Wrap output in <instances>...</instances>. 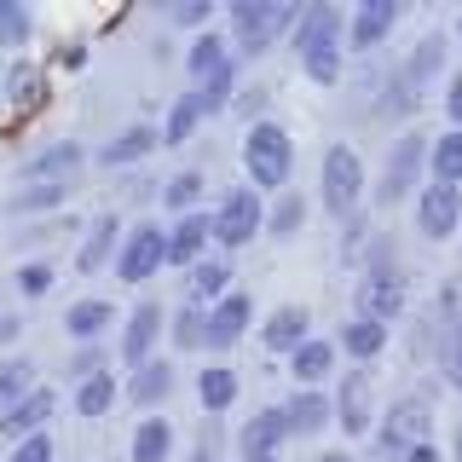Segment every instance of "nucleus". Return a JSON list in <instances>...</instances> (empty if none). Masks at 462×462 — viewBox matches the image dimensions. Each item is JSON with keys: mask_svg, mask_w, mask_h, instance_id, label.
Returning <instances> with one entry per match:
<instances>
[{"mask_svg": "<svg viewBox=\"0 0 462 462\" xmlns=\"http://www.w3.org/2000/svg\"><path fill=\"white\" fill-rule=\"evenodd\" d=\"M18 289H23V295H47V289H52V266H23Z\"/></svg>", "mask_w": 462, "mask_h": 462, "instance_id": "44", "label": "nucleus"}, {"mask_svg": "<svg viewBox=\"0 0 462 462\" xmlns=\"http://www.w3.org/2000/svg\"><path fill=\"white\" fill-rule=\"evenodd\" d=\"M283 416H289V433H324V422L336 416V404L318 393V387H307V393H295L283 404Z\"/></svg>", "mask_w": 462, "mask_h": 462, "instance_id": "19", "label": "nucleus"}, {"mask_svg": "<svg viewBox=\"0 0 462 462\" xmlns=\"http://www.w3.org/2000/svg\"><path fill=\"white\" fill-rule=\"evenodd\" d=\"M162 266H168V231L162 226L127 231L122 254H116V278H122V283H144V278H156Z\"/></svg>", "mask_w": 462, "mask_h": 462, "instance_id": "3", "label": "nucleus"}, {"mask_svg": "<svg viewBox=\"0 0 462 462\" xmlns=\"http://www.w3.org/2000/svg\"><path fill=\"white\" fill-rule=\"evenodd\" d=\"M156 329H162V307H151V300H139V312L127 318V336H122V358L127 365H151V341H156Z\"/></svg>", "mask_w": 462, "mask_h": 462, "instance_id": "14", "label": "nucleus"}, {"mask_svg": "<svg viewBox=\"0 0 462 462\" xmlns=\"http://www.w3.org/2000/svg\"><path fill=\"white\" fill-rule=\"evenodd\" d=\"M110 324V300H76V307L64 312V329L76 341H98V329Z\"/></svg>", "mask_w": 462, "mask_h": 462, "instance_id": "23", "label": "nucleus"}, {"mask_svg": "<svg viewBox=\"0 0 462 462\" xmlns=\"http://www.w3.org/2000/svg\"><path fill=\"white\" fill-rule=\"evenodd\" d=\"M341 346L353 358H375L387 346V324H375V318H353V324L341 329Z\"/></svg>", "mask_w": 462, "mask_h": 462, "instance_id": "24", "label": "nucleus"}, {"mask_svg": "<svg viewBox=\"0 0 462 462\" xmlns=\"http://www.w3.org/2000/svg\"><path fill=\"white\" fill-rule=\"evenodd\" d=\"M226 64H231V58H226V41H220V35H202L197 47H191V76H197V81L220 76Z\"/></svg>", "mask_w": 462, "mask_h": 462, "instance_id": "31", "label": "nucleus"}, {"mask_svg": "<svg viewBox=\"0 0 462 462\" xmlns=\"http://www.w3.org/2000/svg\"><path fill=\"white\" fill-rule=\"evenodd\" d=\"M428 162H433V180H439V185H457V191H462V127H451V134L433 139Z\"/></svg>", "mask_w": 462, "mask_h": 462, "instance_id": "20", "label": "nucleus"}, {"mask_svg": "<svg viewBox=\"0 0 462 462\" xmlns=\"http://www.w3.org/2000/svg\"><path fill=\"white\" fill-rule=\"evenodd\" d=\"M329 47H341V6H312V12H300V29H295V52L307 58V52H329Z\"/></svg>", "mask_w": 462, "mask_h": 462, "instance_id": "9", "label": "nucleus"}, {"mask_svg": "<svg viewBox=\"0 0 462 462\" xmlns=\"http://www.w3.org/2000/svg\"><path fill=\"white\" fill-rule=\"evenodd\" d=\"M110 243H116V220H110V214H105V220H98L93 231H87V243H81V254H76V260H81V272H93L98 260L110 254Z\"/></svg>", "mask_w": 462, "mask_h": 462, "instance_id": "34", "label": "nucleus"}, {"mask_svg": "<svg viewBox=\"0 0 462 462\" xmlns=\"http://www.w3.org/2000/svg\"><path fill=\"white\" fill-rule=\"evenodd\" d=\"M272 226H278V237H289V231L300 226V197H283L278 214H272Z\"/></svg>", "mask_w": 462, "mask_h": 462, "instance_id": "45", "label": "nucleus"}, {"mask_svg": "<svg viewBox=\"0 0 462 462\" xmlns=\"http://www.w3.org/2000/svg\"><path fill=\"white\" fill-rule=\"evenodd\" d=\"M23 35H29V12L18 6V0H0V41H6V47H18Z\"/></svg>", "mask_w": 462, "mask_h": 462, "instance_id": "38", "label": "nucleus"}, {"mask_svg": "<svg viewBox=\"0 0 462 462\" xmlns=\"http://www.w3.org/2000/svg\"><path fill=\"white\" fill-rule=\"evenodd\" d=\"M168 387H173V370L168 365H139L134 370V404H156V399H168Z\"/></svg>", "mask_w": 462, "mask_h": 462, "instance_id": "26", "label": "nucleus"}, {"mask_svg": "<svg viewBox=\"0 0 462 462\" xmlns=\"http://www.w3.org/2000/svg\"><path fill=\"white\" fill-rule=\"evenodd\" d=\"M445 110H451V122L462 127V76L451 81V93H445Z\"/></svg>", "mask_w": 462, "mask_h": 462, "instance_id": "47", "label": "nucleus"}, {"mask_svg": "<svg viewBox=\"0 0 462 462\" xmlns=\"http://www.w3.org/2000/svg\"><path fill=\"white\" fill-rule=\"evenodd\" d=\"M47 416H52V393H47V387H35L29 399H18L6 416H0V433H12V439H29V433H47Z\"/></svg>", "mask_w": 462, "mask_h": 462, "instance_id": "15", "label": "nucleus"}, {"mask_svg": "<svg viewBox=\"0 0 462 462\" xmlns=\"http://www.w3.org/2000/svg\"><path fill=\"white\" fill-rule=\"evenodd\" d=\"M289 370H295V382H324L329 370H336V341H324V336H312V341H300L295 353H289Z\"/></svg>", "mask_w": 462, "mask_h": 462, "instance_id": "18", "label": "nucleus"}, {"mask_svg": "<svg viewBox=\"0 0 462 462\" xmlns=\"http://www.w3.org/2000/svg\"><path fill=\"white\" fill-rule=\"evenodd\" d=\"M404 462H439V451H433V445H411V451H404Z\"/></svg>", "mask_w": 462, "mask_h": 462, "instance_id": "48", "label": "nucleus"}, {"mask_svg": "<svg viewBox=\"0 0 462 462\" xmlns=\"http://www.w3.org/2000/svg\"><path fill=\"white\" fill-rule=\"evenodd\" d=\"M393 23H399V6H393V0H365V6L353 12V23H346V47H358V52L382 47V35Z\"/></svg>", "mask_w": 462, "mask_h": 462, "instance_id": "10", "label": "nucleus"}, {"mask_svg": "<svg viewBox=\"0 0 462 462\" xmlns=\"http://www.w3.org/2000/svg\"><path fill=\"white\" fill-rule=\"evenodd\" d=\"M58 197H64V185H58V180H47V185H29V191H18V197H12V208H41V202H58Z\"/></svg>", "mask_w": 462, "mask_h": 462, "instance_id": "41", "label": "nucleus"}, {"mask_svg": "<svg viewBox=\"0 0 462 462\" xmlns=\"http://www.w3.org/2000/svg\"><path fill=\"white\" fill-rule=\"evenodd\" d=\"M445 64V41H422V47H416L411 52V64H404V81H411V93H416V87H422V81H433V69H439Z\"/></svg>", "mask_w": 462, "mask_h": 462, "instance_id": "30", "label": "nucleus"}, {"mask_svg": "<svg viewBox=\"0 0 462 462\" xmlns=\"http://www.w3.org/2000/svg\"><path fill=\"white\" fill-rule=\"evenodd\" d=\"M422 156H428L422 139H399L393 156H387V173H382V191H375V197H382V202H399V197L416 185V168H422Z\"/></svg>", "mask_w": 462, "mask_h": 462, "instance_id": "11", "label": "nucleus"}, {"mask_svg": "<svg viewBox=\"0 0 462 462\" xmlns=\"http://www.w3.org/2000/svg\"><path fill=\"white\" fill-rule=\"evenodd\" d=\"M249 318H254V307H249V295H226L220 307L208 312V346H231L249 329Z\"/></svg>", "mask_w": 462, "mask_h": 462, "instance_id": "17", "label": "nucleus"}, {"mask_svg": "<svg viewBox=\"0 0 462 462\" xmlns=\"http://www.w3.org/2000/svg\"><path fill=\"white\" fill-rule=\"evenodd\" d=\"M404 312V278L399 272H370L358 283V318H375V324H393Z\"/></svg>", "mask_w": 462, "mask_h": 462, "instance_id": "7", "label": "nucleus"}, {"mask_svg": "<svg viewBox=\"0 0 462 462\" xmlns=\"http://www.w3.org/2000/svg\"><path fill=\"white\" fill-rule=\"evenodd\" d=\"M439 365H445V382L462 387V324H451V336H445V353H439Z\"/></svg>", "mask_w": 462, "mask_h": 462, "instance_id": "40", "label": "nucleus"}, {"mask_svg": "<svg viewBox=\"0 0 462 462\" xmlns=\"http://www.w3.org/2000/svg\"><path fill=\"white\" fill-rule=\"evenodd\" d=\"M231 87H237V64H226L220 76H208V81H202V93H197L202 116H208V110H226V105H231Z\"/></svg>", "mask_w": 462, "mask_h": 462, "instance_id": "33", "label": "nucleus"}, {"mask_svg": "<svg viewBox=\"0 0 462 462\" xmlns=\"http://www.w3.org/2000/svg\"><path fill=\"white\" fill-rule=\"evenodd\" d=\"M457 462H462V428H457Z\"/></svg>", "mask_w": 462, "mask_h": 462, "instance_id": "52", "label": "nucleus"}, {"mask_svg": "<svg viewBox=\"0 0 462 462\" xmlns=\"http://www.w3.org/2000/svg\"><path fill=\"white\" fill-rule=\"evenodd\" d=\"M358 197H365V162H358L346 144L324 156V208L329 214H353Z\"/></svg>", "mask_w": 462, "mask_h": 462, "instance_id": "4", "label": "nucleus"}, {"mask_svg": "<svg viewBox=\"0 0 462 462\" xmlns=\"http://www.w3.org/2000/svg\"><path fill=\"white\" fill-rule=\"evenodd\" d=\"M173 23H208V0H185V6H173Z\"/></svg>", "mask_w": 462, "mask_h": 462, "instance_id": "46", "label": "nucleus"}, {"mask_svg": "<svg viewBox=\"0 0 462 462\" xmlns=\"http://www.w3.org/2000/svg\"><path fill=\"white\" fill-rule=\"evenodd\" d=\"M173 341L180 346H208V318H202L197 307H185L180 318H173Z\"/></svg>", "mask_w": 462, "mask_h": 462, "instance_id": "37", "label": "nucleus"}, {"mask_svg": "<svg viewBox=\"0 0 462 462\" xmlns=\"http://www.w3.org/2000/svg\"><path fill=\"white\" fill-rule=\"evenodd\" d=\"M110 399H116V382H110V375H93V382H81V393H76L81 416H105Z\"/></svg>", "mask_w": 462, "mask_h": 462, "instance_id": "36", "label": "nucleus"}, {"mask_svg": "<svg viewBox=\"0 0 462 462\" xmlns=\"http://www.w3.org/2000/svg\"><path fill=\"white\" fill-rule=\"evenodd\" d=\"M35 87H41V76L29 64H18L12 69V105H35Z\"/></svg>", "mask_w": 462, "mask_h": 462, "instance_id": "43", "label": "nucleus"}, {"mask_svg": "<svg viewBox=\"0 0 462 462\" xmlns=\"http://www.w3.org/2000/svg\"><path fill=\"white\" fill-rule=\"evenodd\" d=\"M191 462H214V457H208V445H202V451H191Z\"/></svg>", "mask_w": 462, "mask_h": 462, "instance_id": "50", "label": "nucleus"}, {"mask_svg": "<svg viewBox=\"0 0 462 462\" xmlns=\"http://www.w3.org/2000/svg\"><path fill=\"white\" fill-rule=\"evenodd\" d=\"M318 462H353V457H346V451H324V457H318Z\"/></svg>", "mask_w": 462, "mask_h": 462, "instance_id": "49", "label": "nucleus"}, {"mask_svg": "<svg viewBox=\"0 0 462 462\" xmlns=\"http://www.w3.org/2000/svg\"><path fill=\"white\" fill-rule=\"evenodd\" d=\"M243 168H249L254 185L283 191V185H289V168H295V139H289L278 122H254L249 139H243Z\"/></svg>", "mask_w": 462, "mask_h": 462, "instance_id": "1", "label": "nucleus"}, {"mask_svg": "<svg viewBox=\"0 0 462 462\" xmlns=\"http://www.w3.org/2000/svg\"><path fill=\"white\" fill-rule=\"evenodd\" d=\"M151 144H162V134H151V127H127V134H116L105 144V162H134V156H144Z\"/></svg>", "mask_w": 462, "mask_h": 462, "instance_id": "29", "label": "nucleus"}, {"mask_svg": "<svg viewBox=\"0 0 462 462\" xmlns=\"http://www.w3.org/2000/svg\"><path fill=\"white\" fill-rule=\"evenodd\" d=\"M168 451H173V428L162 416H144L134 428V462H168Z\"/></svg>", "mask_w": 462, "mask_h": 462, "instance_id": "21", "label": "nucleus"}, {"mask_svg": "<svg viewBox=\"0 0 462 462\" xmlns=\"http://www.w3.org/2000/svg\"><path fill=\"white\" fill-rule=\"evenodd\" d=\"M76 162H81V151H76V144H58V151H52V156H35V162H29V168H23V180H29V185H35V180H41V173H47V180H58V173H64V168H76Z\"/></svg>", "mask_w": 462, "mask_h": 462, "instance_id": "35", "label": "nucleus"}, {"mask_svg": "<svg viewBox=\"0 0 462 462\" xmlns=\"http://www.w3.org/2000/svg\"><path fill=\"white\" fill-rule=\"evenodd\" d=\"M375 439H382V451H399V457L411 451V445H428V399H399Z\"/></svg>", "mask_w": 462, "mask_h": 462, "instance_id": "6", "label": "nucleus"}, {"mask_svg": "<svg viewBox=\"0 0 462 462\" xmlns=\"http://www.w3.org/2000/svg\"><path fill=\"white\" fill-rule=\"evenodd\" d=\"M336 422H341L346 433H370V382H365V370H346V375H341Z\"/></svg>", "mask_w": 462, "mask_h": 462, "instance_id": "12", "label": "nucleus"}, {"mask_svg": "<svg viewBox=\"0 0 462 462\" xmlns=\"http://www.w3.org/2000/svg\"><path fill=\"white\" fill-rule=\"evenodd\" d=\"M416 220H422L428 237H451L462 226V191L457 185H428V191L416 197Z\"/></svg>", "mask_w": 462, "mask_h": 462, "instance_id": "8", "label": "nucleus"}, {"mask_svg": "<svg viewBox=\"0 0 462 462\" xmlns=\"http://www.w3.org/2000/svg\"><path fill=\"white\" fill-rule=\"evenodd\" d=\"M283 439H289V416L278 411V404L243 422V457H278Z\"/></svg>", "mask_w": 462, "mask_h": 462, "instance_id": "13", "label": "nucleus"}, {"mask_svg": "<svg viewBox=\"0 0 462 462\" xmlns=\"http://www.w3.org/2000/svg\"><path fill=\"white\" fill-rule=\"evenodd\" d=\"M197 197H202V173H173V180H168V202H173V208H191Z\"/></svg>", "mask_w": 462, "mask_h": 462, "instance_id": "39", "label": "nucleus"}, {"mask_svg": "<svg viewBox=\"0 0 462 462\" xmlns=\"http://www.w3.org/2000/svg\"><path fill=\"white\" fill-rule=\"evenodd\" d=\"M197 116H202V105H197V93H191V98H180V105L168 110L162 144H185V139H191V127H197Z\"/></svg>", "mask_w": 462, "mask_h": 462, "instance_id": "32", "label": "nucleus"}, {"mask_svg": "<svg viewBox=\"0 0 462 462\" xmlns=\"http://www.w3.org/2000/svg\"><path fill=\"white\" fill-rule=\"evenodd\" d=\"M226 283H231V266H226V260H197V266H191V295L197 300H214V295L226 300Z\"/></svg>", "mask_w": 462, "mask_h": 462, "instance_id": "27", "label": "nucleus"}, {"mask_svg": "<svg viewBox=\"0 0 462 462\" xmlns=\"http://www.w3.org/2000/svg\"><path fill=\"white\" fill-rule=\"evenodd\" d=\"M197 393H202L208 411H231V399H237V375H231V370H202Z\"/></svg>", "mask_w": 462, "mask_h": 462, "instance_id": "28", "label": "nucleus"}, {"mask_svg": "<svg viewBox=\"0 0 462 462\" xmlns=\"http://www.w3.org/2000/svg\"><path fill=\"white\" fill-rule=\"evenodd\" d=\"M12 462H52V433H29V439H18Z\"/></svg>", "mask_w": 462, "mask_h": 462, "instance_id": "42", "label": "nucleus"}, {"mask_svg": "<svg viewBox=\"0 0 462 462\" xmlns=\"http://www.w3.org/2000/svg\"><path fill=\"white\" fill-rule=\"evenodd\" d=\"M289 23H300V6H289V0H237L231 6V29H237L243 52H266Z\"/></svg>", "mask_w": 462, "mask_h": 462, "instance_id": "2", "label": "nucleus"}, {"mask_svg": "<svg viewBox=\"0 0 462 462\" xmlns=\"http://www.w3.org/2000/svg\"><path fill=\"white\" fill-rule=\"evenodd\" d=\"M214 237H220L226 249H243V243L260 237V197L249 191V185H237V191L220 202V214H214Z\"/></svg>", "mask_w": 462, "mask_h": 462, "instance_id": "5", "label": "nucleus"}, {"mask_svg": "<svg viewBox=\"0 0 462 462\" xmlns=\"http://www.w3.org/2000/svg\"><path fill=\"white\" fill-rule=\"evenodd\" d=\"M243 462H278V457H243Z\"/></svg>", "mask_w": 462, "mask_h": 462, "instance_id": "51", "label": "nucleus"}, {"mask_svg": "<svg viewBox=\"0 0 462 462\" xmlns=\"http://www.w3.org/2000/svg\"><path fill=\"white\" fill-rule=\"evenodd\" d=\"M208 237H214L208 214H185L180 226H168V260H173V266H197V254H202Z\"/></svg>", "mask_w": 462, "mask_h": 462, "instance_id": "16", "label": "nucleus"}, {"mask_svg": "<svg viewBox=\"0 0 462 462\" xmlns=\"http://www.w3.org/2000/svg\"><path fill=\"white\" fill-rule=\"evenodd\" d=\"M29 370H35L29 358H0V416H6L18 399L35 393V387H29Z\"/></svg>", "mask_w": 462, "mask_h": 462, "instance_id": "25", "label": "nucleus"}, {"mask_svg": "<svg viewBox=\"0 0 462 462\" xmlns=\"http://www.w3.org/2000/svg\"><path fill=\"white\" fill-rule=\"evenodd\" d=\"M457 41H462V18H457Z\"/></svg>", "mask_w": 462, "mask_h": 462, "instance_id": "53", "label": "nucleus"}, {"mask_svg": "<svg viewBox=\"0 0 462 462\" xmlns=\"http://www.w3.org/2000/svg\"><path fill=\"white\" fill-rule=\"evenodd\" d=\"M300 341H312L307 336V312H300V307L272 312V324H266V346H272V353H295Z\"/></svg>", "mask_w": 462, "mask_h": 462, "instance_id": "22", "label": "nucleus"}]
</instances>
